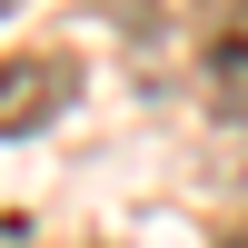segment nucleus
<instances>
[{"mask_svg":"<svg viewBox=\"0 0 248 248\" xmlns=\"http://www.w3.org/2000/svg\"><path fill=\"white\" fill-rule=\"evenodd\" d=\"M209 109L218 119H248V0H229V20L209 30Z\"/></svg>","mask_w":248,"mask_h":248,"instance_id":"1","label":"nucleus"},{"mask_svg":"<svg viewBox=\"0 0 248 248\" xmlns=\"http://www.w3.org/2000/svg\"><path fill=\"white\" fill-rule=\"evenodd\" d=\"M70 90H79V70H70V60H50V70H40V60H10V119H0V129H10V139H30L40 119L70 99Z\"/></svg>","mask_w":248,"mask_h":248,"instance_id":"2","label":"nucleus"},{"mask_svg":"<svg viewBox=\"0 0 248 248\" xmlns=\"http://www.w3.org/2000/svg\"><path fill=\"white\" fill-rule=\"evenodd\" d=\"M179 10H189V0H139V20H149V30H159V40H169V30H179Z\"/></svg>","mask_w":248,"mask_h":248,"instance_id":"3","label":"nucleus"},{"mask_svg":"<svg viewBox=\"0 0 248 248\" xmlns=\"http://www.w3.org/2000/svg\"><path fill=\"white\" fill-rule=\"evenodd\" d=\"M229 248H248V238H229Z\"/></svg>","mask_w":248,"mask_h":248,"instance_id":"4","label":"nucleus"}]
</instances>
